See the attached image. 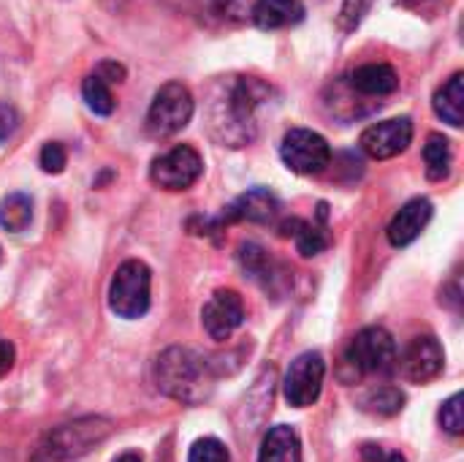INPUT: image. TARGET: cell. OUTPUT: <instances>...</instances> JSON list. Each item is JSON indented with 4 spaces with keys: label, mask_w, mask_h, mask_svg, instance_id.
<instances>
[{
    "label": "cell",
    "mask_w": 464,
    "mask_h": 462,
    "mask_svg": "<svg viewBox=\"0 0 464 462\" xmlns=\"http://www.w3.org/2000/svg\"><path fill=\"white\" fill-rule=\"evenodd\" d=\"M204 174V158L190 144H177L160 158L152 161L150 177L163 191H185L198 182Z\"/></svg>",
    "instance_id": "obj_8"
},
{
    "label": "cell",
    "mask_w": 464,
    "mask_h": 462,
    "mask_svg": "<svg viewBox=\"0 0 464 462\" xmlns=\"http://www.w3.org/2000/svg\"><path fill=\"white\" fill-rule=\"evenodd\" d=\"M33 221V202L24 193H8L0 202V226L11 234H19Z\"/></svg>",
    "instance_id": "obj_22"
},
{
    "label": "cell",
    "mask_w": 464,
    "mask_h": 462,
    "mask_svg": "<svg viewBox=\"0 0 464 462\" xmlns=\"http://www.w3.org/2000/svg\"><path fill=\"white\" fill-rule=\"evenodd\" d=\"M193 112H196L193 93L182 82H166L150 103L144 128L152 139H169L182 128H188Z\"/></svg>",
    "instance_id": "obj_5"
},
{
    "label": "cell",
    "mask_w": 464,
    "mask_h": 462,
    "mask_svg": "<svg viewBox=\"0 0 464 462\" xmlns=\"http://www.w3.org/2000/svg\"><path fill=\"white\" fill-rule=\"evenodd\" d=\"M432 106H435V114L443 120V123H449V125H454V128H459L464 123V74L462 71H457L438 93H435V101H432Z\"/></svg>",
    "instance_id": "obj_20"
},
{
    "label": "cell",
    "mask_w": 464,
    "mask_h": 462,
    "mask_svg": "<svg viewBox=\"0 0 464 462\" xmlns=\"http://www.w3.org/2000/svg\"><path fill=\"white\" fill-rule=\"evenodd\" d=\"M375 0H345L343 8H340V27L343 30H353L359 27V22L364 19V14L370 11Z\"/></svg>",
    "instance_id": "obj_28"
},
{
    "label": "cell",
    "mask_w": 464,
    "mask_h": 462,
    "mask_svg": "<svg viewBox=\"0 0 464 462\" xmlns=\"http://www.w3.org/2000/svg\"><path fill=\"white\" fill-rule=\"evenodd\" d=\"M114 425L106 417H82L49 430L35 447L30 462H73L111 436Z\"/></svg>",
    "instance_id": "obj_3"
},
{
    "label": "cell",
    "mask_w": 464,
    "mask_h": 462,
    "mask_svg": "<svg viewBox=\"0 0 464 462\" xmlns=\"http://www.w3.org/2000/svg\"><path fill=\"white\" fill-rule=\"evenodd\" d=\"M207 335L218 343L228 340L245 324V302L234 289H218L201 310Z\"/></svg>",
    "instance_id": "obj_10"
},
{
    "label": "cell",
    "mask_w": 464,
    "mask_h": 462,
    "mask_svg": "<svg viewBox=\"0 0 464 462\" xmlns=\"http://www.w3.org/2000/svg\"><path fill=\"white\" fill-rule=\"evenodd\" d=\"M38 163L46 174H60L68 163V152L60 142H46L38 152Z\"/></svg>",
    "instance_id": "obj_27"
},
{
    "label": "cell",
    "mask_w": 464,
    "mask_h": 462,
    "mask_svg": "<svg viewBox=\"0 0 464 462\" xmlns=\"http://www.w3.org/2000/svg\"><path fill=\"white\" fill-rule=\"evenodd\" d=\"M280 158H283V163L291 172L310 177V174H321L332 163V147H329V142L318 131L291 128L283 136Z\"/></svg>",
    "instance_id": "obj_7"
},
{
    "label": "cell",
    "mask_w": 464,
    "mask_h": 462,
    "mask_svg": "<svg viewBox=\"0 0 464 462\" xmlns=\"http://www.w3.org/2000/svg\"><path fill=\"white\" fill-rule=\"evenodd\" d=\"M188 462H231V457H228V449L218 438H198L190 447Z\"/></svg>",
    "instance_id": "obj_26"
},
{
    "label": "cell",
    "mask_w": 464,
    "mask_h": 462,
    "mask_svg": "<svg viewBox=\"0 0 464 462\" xmlns=\"http://www.w3.org/2000/svg\"><path fill=\"white\" fill-rule=\"evenodd\" d=\"M424 163H427V177L432 182H443L451 174V163H454V152H451V142L443 133H430L427 144H424Z\"/></svg>",
    "instance_id": "obj_21"
},
{
    "label": "cell",
    "mask_w": 464,
    "mask_h": 462,
    "mask_svg": "<svg viewBox=\"0 0 464 462\" xmlns=\"http://www.w3.org/2000/svg\"><path fill=\"white\" fill-rule=\"evenodd\" d=\"M462 395L457 392V395H451L446 403H443V408H440V414H438V419H440V428L446 430V433H451V436H462L464 433V408H462Z\"/></svg>",
    "instance_id": "obj_25"
},
{
    "label": "cell",
    "mask_w": 464,
    "mask_h": 462,
    "mask_svg": "<svg viewBox=\"0 0 464 462\" xmlns=\"http://www.w3.org/2000/svg\"><path fill=\"white\" fill-rule=\"evenodd\" d=\"M272 87L256 76H223L209 87L204 123L209 136L223 147H247L258 136V112L266 106Z\"/></svg>",
    "instance_id": "obj_1"
},
{
    "label": "cell",
    "mask_w": 464,
    "mask_h": 462,
    "mask_svg": "<svg viewBox=\"0 0 464 462\" xmlns=\"http://www.w3.org/2000/svg\"><path fill=\"white\" fill-rule=\"evenodd\" d=\"M324 376H326V362L318 351H304L299 354L283 381V395L288 406L294 408H310L318 403L321 389H324Z\"/></svg>",
    "instance_id": "obj_9"
},
{
    "label": "cell",
    "mask_w": 464,
    "mask_h": 462,
    "mask_svg": "<svg viewBox=\"0 0 464 462\" xmlns=\"http://www.w3.org/2000/svg\"><path fill=\"white\" fill-rule=\"evenodd\" d=\"M277 212H280L277 196L266 188H253L237 196L228 207H223V212L215 221L220 229L228 223H269L277 218Z\"/></svg>",
    "instance_id": "obj_13"
},
{
    "label": "cell",
    "mask_w": 464,
    "mask_h": 462,
    "mask_svg": "<svg viewBox=\"0 0 464 462\" xmlns=\"http://www.w3.org/2000/svg\"><path fill=\"white\" fill-rule=\"evenodd\" d=\"M345 368L353 370L359 378H386L394 376L400 368V351L389 329L383 327H367L362 329L345 349Z\"/></svg>",
    "instance_id": "obj_4"
},
{
    "label": "cell",
    "mask_w": 464,
    "mask_h": 462,
    "mask_svg": "<svg viewBox=\"0 0 464 462\" xmlns=\"http://www.w3.org/2000/svg\"><path fill=\"white\" fill-rule=\"evenodd\" d=\"M250 0H215V11L223 19H245L250 16Z\"/></svg>",
    "instance_id": "obj_30"
},
{
    "label": "cell",
    "mask_w": 464,
    "mask_h": 462,
    "mask_svg": "<svg viewBox=\"0 0 464 462\" xmlns=\"http://www.w3.org/2000/svg\"><path fill=\"white\" fill-rule=\"evenodd\" d=\"M402 373L411 384H430L443 373L446 354L435 335H419L402 354Z\"/></svg>",
    "instance_id": "obj_12"
},
{
    "label": "cell",
    "mask_w": 464,
    "mask_h": 462,
    "mask_svg": "<svg viewBox=\"0 0 464 462\" xmlns=\"http://www.w3.org/2000/svg\"><path fill=\"white\" fill-rule=\"evenodd\" d=\"M413 142V120L411 117H394V120H383L370 125L359 144L362 150L375 158V161H389L400 152H405Z\"/></svg>",
    "instance_id": "obj_11"
},
{
    "label": "cell",
    "mask_w": 464,
    "mask_h": 462,
    "mask_svg": "<svg viewBox=\"0 0 464 462\" xmlns=\"http://www.w3.org/2000/svg\"><path fill=\"white\" fill-rule=\"evenodd\" d=\"M82 98H84L87 109H90L92 114H98V117H109V114L114 112V106H117L109 82L101 79L95 71H92L90 76H84V82H82Z\"/></svg>",
    "instance_id": "obj_23"
},
{
    "label": "cell",
    "mask_w": 464,
    "mask_h": 462,
    "mask_svg": "<svg viewBox=\"0 0 464 462\" xmlns=\"http://www.w3.org/2000/svg\"><path fill=\"white\" fill-rule=\"evenodd\" d=\"M362 462H405V457L400 452L375 447V444H364L362 447Z\"/></svg>",
    "instance_id": "obj_31"
},
{
    "label": "cell",
    "mask_w": 464,
    "mask_h": 462,
    "mask_svg": "<svg viewBox=\"0 0 464 462\" xmlns=\"http://www.w3.org/2000/svg\"><path fill=\"white\" fill-rule=\"evenodd\" d=\"M280 234L283 237H294L296 240V248L304 259H313L318 253H324L329 248V237H326V229L318 226V223H310V221H302V218H291V221H283L280 223Z\"/></svg>",
    "instance_id": "obj_19"
},
{
    "label": "cell",
    "mask_w": 464,
    "mask_h": 462,
    "mask_svg": "<svg viewBox=\"0 0 464 462\" xmlns=\"http://www.w3.org/2000/svg\"><path fill=\"white\" fill-rule=\"evenodd\" d=\"M239 264H242L245 275H247L250 280H256L266 294L280 297V294L288 289V283H291L285 267H283L280 261H275V259H272L261 245H256V242H242V245H239Z\"/></svg>",
    "instance_id": "obj_14"
},
{
    "label": "cell",
    "mask_w": 464,
    "mask_h": 462,
    "mask_svg": "<svg viewBox=\"0 0 464 462\" xmlns=\"http://www.w3.org/2000/svg\"><path fill=\"white\" fill-rule=\"evenodd\" d=\"M95 74H98L101 79H106L109 84H111V82H122V79H125V68H122L120 63H111V60H103V63L95 68Z\"/></svg>",
    "instance_id": "obj_32"
},
{
    "label": "cell",
    "mask_w": 464,
    "mask_h": 462,
    "mask_svg": "<svg viewBox=\"0 0 464 462\" xmlns=\"http://www.w3.org/2000/svg\"><path fill=\"white\" fill-rule=\"evenodd\" d=\"M0 462H5V460H3V455H0Z\"/></svg>",
    "instance_id": "obj_35"
},
{
    "label": "cell",
    "mask_w": 464,
    "mask_h": 462,
    "mask_svg": "<svg viewBox=\"0 0 464 462\" xmlns=\"http://www.w3.org/2000/svg\"><path fill=\"white\" fill-rule=\"evenodd\" d=\"M16 128H19V112L11 103L0 101V144L8 142L16 133Z\"/></svg>",
    "instance_id": "obj_29"
},
{
    "label": "cell",
    "mask_w": 464,
    "mask_h": 462,
    "mask_svg": "<svg viewBox=\"0 0 464 462\" xmlns=\"http://www.w3.org/2000/svg\"><path fill=\"white\" fill-rule=\"evenodd\" d=\"M250 19L258 30L294 27L304 19V3L302 0H256L250 8Z\"/></svg>",
    "instance_id": "obj_16"
},
{
    "label": "cell",
    "mask_w": 464,
    "mask_h": 462,
    "mask_svg": "<svg viewBox=\"0 0 464 462\" xmlns=\"http://www.w3.org/2000/svg\"><path fill=\"white\" fill-rule=\"evenodd\" d=\"M150 286L152 272L144 261L130 259L117 267L111 286H109V308L120 319H141L150 310Z\"/></svg>",
    "instance_id": "obj_6"
},
{
    "label": "cell",
    "mask_w": 464,
    "mask_h": 462,
    "mask_svg": "<svg viewBox=\"0 0 464 462\" xmlns=\"http://www.w3.org/2000/svg\"><path fill=\"white\" fill-rule=\"evenodd\" d=\"M258 462H302V444L294 428L277 425L261 441Z\"/></svg>",
    "instance_id": "obj_18"
},
{
    "label": "cell",
    "mask_w": 464,
    "mask_h": 462,
    "mask_svg": "<svg viewBox=\"0 0 464 462\" xmlns=\"http://www.w3.org/2000/svg\"><path fill=\"white\" fill-rule=\"evenodd\" d=\"M348 82L362 95H378V98L392 95V93L400 90V74L389 63H367V65H359L351 74Z\"/></svg>",
    "instance_id": "obj_17"
},
{
    "label": "cell",
    "mask_w": 464,
    "mask_h": 462,
    "mask_svg": "<svg viewBox=\"0 0 464 462\" xmlns=\"http://www.w3.org/2000/svg\"><path fill=\"white\" fill-rule=\"evenodd\" d=\"M114 462H141V455L139 452H125V455H120Z\"/></svg>",
    "instance_id": "obj_34"
},
{
    "label": "cell",
    "mask_w": 464,
    "mask_h": 462,
    "mask_svg": "<svg viewBox=\"0 0 464 462\" xmlns=\"http://www.w3.org/2000/svg\"><path fill=\"white\" fill-rule=\"evenodd\" d=\"M152 378L158 392L166 398L185 403V406H198L204 403L212 389H215V373L212 362H207L201 354L190 349H166L152 368Z\"/></svg>",
    "instance_id": "obj_2"
},
{
    "label": "cell",
    "mask_w": 464,
    "mask_h": 462,
    "mask_svg": "<svg viewBox=\"0 0 464 462\" xmlns=\"http://www.w3.org/2000/svg\"><path fill=\"white\" fill-rule=\"evenodd\" d=\"M432 202L430 199H411L394 218H392V223H389V242L394 245V248H405V245H411V242H416L419 237H421V231L430 226V221H432Z\"/></svg>",
    "instance_id": "obj_15"
},
{
    "label": "cell",
    "mask_w": 464,
    "mask_h": 462,
    "mask_svg": "<svg viewBox=\"0 0 464 462\" xmlns=\"http://www.w3.org/2000/svg\"><path fill=\"white\" fill-rule=\"evenodd\" d=\"M14 362H16V351H14V346H11V340L0 338V378L11 373Z\"/></svg>",
    "instance_id": "obj_33"
},
{
    "label": "cell",
    "mask_w": 464,
    "mask_h": 462,
    "mask_svg": "<svg viewBox=\"0 0 464 462\" xmlns=\"http://www.w3.org/2000/svg\"><path fill=\"white\" fill-rule=\"evenodd\" d=\"M362 408L375 417H394L405 408V395L397 387H378L362 400Z\"/></svg>",
    "instance_id": "obj_24"
}]
</instances>
